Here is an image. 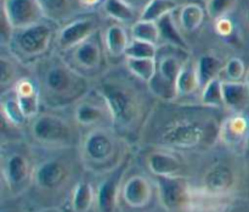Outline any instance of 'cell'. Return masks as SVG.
<instances>
[{
  "label": "cell",
  "instance_id": "1",
  "mask_svg": "<svg viewBox=\"0 0 249 212\" xmlns=\"http://www.w3.org/2000/svg\"><path fill=\"white\" fill-rule=\"evenodd\" d=\"M89 80L63 60L50 61L41 72L40 95L48 106L65 107L79 102L89 93Z\"/></svg>",
  "mask_w": 249,
  "mask_h": 212
},
{
  "label": "cell",
  "instance_id": "2",
  "mask_svg": "<svg viewBox=\"0 0 249 212\" xmlns=\"http://www.w3.org/2000/svg\"><path fill=\"white\" fill-rule=\"evenodd\" d=\"M220 124L213 118L199 116L175 117L162 127L160 133V145L177 150H194L211 145L219 138Z\"/></svg>",
  "mask_w": 249,
  "mask_h": 212
},
{
  "label": "cell",
  "instance_id": "3",
  "mask_svg": "<svg viewBox=\"0 0 249 212\" xmlns=\"http://www.w3.org/2000/svg\"><path fill=\"white\" fill-rule=\"evenodd\" d=\"M96 93L106 102L112 124L122 131H129L139 123L142 112L140 97L130 85L117 80H105Z\"/></svg>",
  "mask_w": 249,
  "mask_h": 212
},
{
  "label": "cell",
  "instance_id": "4",
  "mask_svg": "<svg viewBox=\"0 0 249 212\" xmlns=\"http://www.w3.org/2000/svg\"><path fill=\"white\" fill-rule=\"evenodd\" d=\"M121 143L113 132L96 127L84 136L82 158L85 166L94 172H111L125 157H121Z\"/></svg>",
  "mask_w": 249,
  "mask_h": 212
},
{
  "label": "cell",
  "instance_id": "5",
  "mask_svg": "<svg viewBox=\"0 0 249 212\" xmlns=\"http://www.w3.org/2000/svg\"><path fill=\"white\" fill-rule=\"evenodd\" d=\"M15 32L9 43L10 51L22 63H32L45 55L53 39V26L45 21Z\"/></svg>",
  "mask_w": 249,
  "mask_h": 212
},
{
  "label": "cell",
  "instance_id": "6",
  "mask_svg": "<svg viewBox=\"0 0 249 212\" xmlns=\"http://www.w3.org/2000/svg\"><path fill=\"white\" fill-rule=\"evenodd\" d=\"M31 134L36 143L53 148H65L75 141L72 124L53 114H39L32 119Z\"/></svg>",
  "mask_w": 249,
  "mask_h": 212
},
{
  "label": "cell",
  "instance_id": "7",
  "mask_svg": "<svg viewBox=\"0 0 249 212\" xmlns=\"http://www.w3.org/2000/svg\"><path fill=\"white\" fill-rule=\"evenodd\" d=\"M158 196L162 206L169 212H180L190 207L192 189L182 175L156 177Z\"/></svg>",
  "mask_w": 249,
  "mask_h": 212
},
{
  "label": "cell",
  "instance_id": "8",
  "mask_svg": "<svg viewBox=\"0 0 249 212\" xmlns=\"http://www.w3.org/2000/svg\"><path fill=\"white\" fill-rule=\"evenodd\" d=\"M2 16L15 31H18L44 21L46 15L40 0H4Z\"/></svg>",
  "mask_w": 249,
  "mask_h": 212
},
{
  "label": "cell",
  "instance_id": "9",
  "mask_svg": "<svg viewBox=\"0 0 249 212\" xmlns=\"http://www.w3.org/2000/svg\"><path fill=\"white\" fill-rule=\"evenodd\" d=\"M1 172L2 179L9 192L18 194L26 189L29 180L33 179L34 171L32 170L31 162L24 154L11 151L2 156Z\"/></svg>",
  "mask_w": 249,
  "mask_h": 212
},
{
  "label": "cell",
  "instance_id": "10",
  "mask_svg": "<svg viewBox=\"0 0 249 212\" xmlns=\"http://www.w3.org/2000/svg\"><path fill=\"white\" fill-rule=\"evenodd\" d=\"M128 166L129 158L125 157L114 170L111 171L108 177L100 183L96 193V204L101 212H114L116 210L121 183Z\"/></svg>",
  "mask_w": 249,
  "mask_h": 212
},
{
  "label": "cell",
  "instance_id": "11",
  "mask_svg": "<svg viewBox=\"0 0 249 212\" xmlns=\"http://www.w3.org/2000/svg\"><path fill=\"white\" fill-rule=\"evenodd\" d=\"M219 139L233 151L248 150L249 119L242 114L228 117L220 123Z\"/></svg>",
  "mask_w": 249,
  "mask_h": 212
},
{
  "label": "cell",
  "instance_id": "12",
  "mask_svg": "<svg viewBox=\"0 0 249 212\" xmlns=\"http://www.w3.org/2000/svg\"><path fill=\"white\" fill-rule=\"evenodd\" d=\"M236 184V174L226 163L213 165L203 175L202 190L216 197L228 196Z\"/></svg>",
  "mask_w": 249,
  "mask_h": 212
},
{
  "label": "cell",
  "instance_id": "13",
  "mask_svg": "<svg viewBox=\"0 0 249 212\" xmlns=\"http://www.w3.org/2000/svg\"><path fill=\"white\" fill-rule=\"evenodd\" d=\"M71 51H72V63H68L83 75L85 72H95L104 63L102 46L100 41L94 38V36Z\"/></svg>",
  "mask_w": 249,
  "mask_h": 212
},
{
  "label": "cell",
  "instance_id": "14",
  "mask_svg": "<svg viewBox=\"0 0 249 212\" xmlns=\"http://www.w3.org/2000/svg\"><path fill=\"white\" fill-rule=\"evenodd\" d=\"M68 178L67 166L58 160L41 162L34 170L33 180L43 190H56L62 187Z\"/></svg>",
  "mask_w": 249,
  "mask_h": 212
},
{
  "label": "cell",
  "instance_id": "15",
  "mask_svg": "<svg viewBox=\"0 0 249 212\" xmlns=\"http://www.w3.org/2000/svg\"><path fill=\"white\" fill-rule=\"evenodd\" d=\"M96 24L92 19H78L63 27L58 33L57 43L62 50H72L94 36Z\"/></svg>",
  "mask_w": 249,
  "mask_h": 212
},
{
  "label": "cell",
  "instance_id": "16",
  "mask_svg": "<svg viewBox=\"0 0 249 212\" xmlns=\"http://www.w3.org/2000/svg\"><path fill=\"white\" fill-rule=\"evenodd\" d=\"M122 196L125 204L133 209H141L150 204L152 199V185L142 175H133L124 183Z\"/></svg>",
  "mask_w": 249,
  "mask_h": 212
},
{
  "label": "cell",
  "instance_id": "17",
  "mask_svg": "<svg viewBox=\"0 0 249 212\" xmlns=\"http://www.w3.org/2000/svg\"><path fill=\"white\" fill-rule=\"evenodd\" d=\"M14 89L16 93L17 101H18L24 116L31 122L32 119L38 116L39 111H40V89L28 78H21L14 85Z\"/></svg>",
  "mask_w": 249,
  "mask_h": 212
},
{
  "label": "cell",
  "instance_id": "18",
  "mask_svg": "<svg viewBox=\"0 0 249 212\" xmlns=\"http://www.w3.org/2000/svg\"><path fill=\"white\" fill-rule=\"evenodd\" d=\"M85 97L77 102L74 110V118L78 124L84 127H92L101 124L102 122L106 121L107 117L111 118L108 107L102 97L100 104H97L95 100H85Z\"/></svg>",
  "mask_w": 249,
  "mask_h": 212
},
{
  "label": "cell",
  "instance_id": "19",
  "mask_svg": "<svg viewBox=\"0 0 249 212\" xmlns=\"http://www.w3.org/2000/svg\"><path fill=\"white\" fill-rule=\"evenodd\" d=\"M148 170L155 177L181 175L182 163L175 155L165 151H155L147 157Z\"/></svg>",
  "mask_w": 249,
  "mask_h": 212
},
{
  "label": "cell",
  "instance_id": "20",
  "mask_svg": "<svg viewBox=\"0 0 249 212\" xmlns=\"http://www.w3.org/2000/svg\"><path fill=\"white\" fill-rule=\"evenodd\" d=\"M224 104L235 114H242L249 106V88L242 82H223Z\"/></svg>",
  "mask_w": 249,
  "mask_h": 212
},
{
  "label": "cell",
  "instance_id": "21",
  "mask_svg": "<svg viewBox=\"0 0 249 212\" xmlns=\"http://www.w3.org/2000/svg\"><path fill=\"white\" fill-rule=\"evenodd\" d=\"M0 106H1L2 119L6 123L12 124L16 128H19V127L24 126V124L29 122L27 117L24 116L18 101H17V96L14 87L2 92L1 105Z\"/></svg>",
  "mask_w": 249,
  "mask_h": 212
},
{
  "label": "cell",
  "instance_id": "22",
  "mask_svg": "<svg viewBox=\"0 0 249 212\" xmlns=\"http://www.w3.org/2000/svg\"><path fill=\"white\" fill-rule=\"evenodd\" d=\"M224 66H225V63L218 56L212 55V54L202 55L196 63L197 76H198L201 88L206 87L212 80L220 78Z\"/></svg>",
  "mask_w": 249,
  "mask_h": 212
},
{
  "label": "cell",
  "instance_id": "23",
  "mask_svg": "<svg viewBox=\"0 0 249 212\" xmlns=\"http://www.w3.org/2000/svg\"><path fill=\"white\" fill-rule=\"evenodd\" d=\"M157 24L158 28H160V39L164 40L165 44L175 46V48H179L185 51L189 50V44H187L185 37L182 36L181 32L178 28L177 23L174 21V17H173V12L158 19Z\"/></svg>",
  "mask_w": 249,
  "mask_h": 212
},
{
  "label": "cell",
  "instance_id": "24",
  "mask_svg": "<svg viewBox=\"0 0 249 212\" xmlns=\"http://www.w3.org/2000/svg\"><path fill=\"white\" fill-rule=\"evenodd\" d=\"M130 40L125 29L119 24H112L105 34V46L112 58L125 56Z\"/></svg>",
  "mask_w": 249,
  "mask_h": 212
},
{
  "label": "cell",
  "instance_id": "25",
  "mask_svg": "<svg viewBox=\"0 0 249 212\" xmlns=\"http://www.w3.org/2000/svg\"><path fill=\"white\" fill-rule=\"evenodd\" d=\"M95 201H96V194L90 183L82 180L75 184L71 197V206L73 212H89Z\"/></svg>",
  "mask_w": 249,
  "mask_h": 212
},
{
  "label": "cell",
  "instance_id": "26",
  "mask_svg": "<svg viewBox=\"0 0 249 212\" xmlns=\"http://www.w3.org/2000/svg\"><path fill=\"white\" fill-rule=\"evenodd\" d=\"M201 88L198 76H197L196 65L185 63L177 79L178 96H189L195 94Z\"/></svg>",
  "mask_w": 249,
  "mask_h": 212
},
{
  "label": "cell",
  "instance_id": "27",
  "mask_svg": "<svg viewBox=\"0 0 249 212\" xmlns=\"http://www.w3.org/2000/svg\"><path fill=\"white\" fill-rule=\"evenodd\" d=\"M180 24L186 32H195L202 26L204 21L203 7L196 2H189L180 10Z\"/></svg>",
  "mask_w": 249,
  "mask_h": 212
},
{
  "label": "cell",
  "instance_id": "28",
  "mask_svg": "<svg viewBox=\"0 0 249 212\" xmlns=\"http://www.w3.org/2000/svg\"><path fill=\"white\" fill-rule=\"evenodd\" d=\"M177 7L175 0H150L141 11L139 19L157 22L165 15L174 12Z\"/></svg>",
  "mask_w": 249,
  "mask_h": 212
},
{
  "label": "cell",
  "instance_id": "29",
  "mask_svg": "<svg viewBox=\"0 0 249 212\" xmlns=\"http://www.w3.org/2000/svg\"><path fill=\"white\" fill-rule=\"evenodd\" d=\"M126 68L142 82L148 83L157 72L156 58H125Z\"/></svg>",
  "mask_w": 249,
  "mask_h": 212
},
{
  "label": "cell",
  "instance_id": "30",
  "mask_svg": "<svg viewBox=\"0 0 249 212\" xmlns=\"http://www.w3.org/2000/svg\"><path fill=\"white\" fill-rule=\"evenodd\" d=\"M105 10L109 17L122 23H130L136 19L135 7L125 0H106Z\"/></svg>",
  "mask_w": 249,
  "mask_h": 212
},
{
  "label": "cell",
  "instance_id": "31",
  "mask_svg": "<svg viewBox=\"0 0 249 212\" xmlns=\"http://www.w3.org/2000/svg\"><path fill=\"white\" fill-rule=\"evenodd\" d=\"M131 37L136 40L147 41V43H152L157 45L160 39L157 22L138 19V21L134 22L133 27H131Z\"/></svg>",
  "mask_w": 249,
  "mask_h": 212
},
{
  "label": "cell",
  "instance_id": "32",
  "mask_svg": "<svg viewBox=\"0 0 249 212\" xmlns=\"http://www.w3.org/2000/svg\"><path fill=\"white\" fill-rule=\"evenodd\" d=\"M201 101L206 107L212 109H220L225 107L224 104V93H223V80L220 78L212 80L211 83L202 88Z\"/></svg>",
  "mask_w": 249,
  "mask_h": 212
},
{
  "label": "cell",
  "instance_id": "33",
  "mask_svg": "<svg viewBox=\"0 0 249 212\" xmlns=\"http://www.w3.org/2000/svg\"><path fill=\"white\" fill-rule=\"evenodd\" d=\"M147 87L148 90L152 93V95H155L158 99L163 100V101H173V100L178 97L177 85L167 82L162 77H160L157 73L147 83Z\"/></svg>",
  "mask_w": 249,
  "mask_h": 212
},
{
  "label": "cell",
  "instance_id": "34",
  "mask_svg": "<svg viewBox=\"0 0 249 212\" xmlns=\"http://www.w3.org/2000/svg\"><path fill=\"white\" fill-rule=\"evenodd\" d=\"M158 54V48L156 44L147 43V41L130 40L128 49H126L125 58H156Z\"/></svg>",
  "mask_w": 249,
  "mask_h": 212
},
{
  "label": "cell",
  "instance_id": "35",
  "mask_svg": "<svg viewBox=\"0 0 249 212\" xmlns=\"http://www.w3.org/2000/svg\"><path fill=\"white\" fill-rule=\"evenodd\" d=\"M221 75L225 76V82H242L247 75L245 61L240 58H231L224 66Z\"/></svg>",
  "mask_w": 249,
  "mask_h": 212
},
{
  "label": "cell",
  "instance_id": "36",
  "mask_svg": "<svg viewBox=\"0 0 249 212\" xmlns=\"http://www.w3.org/2000/svg\"><path fill=\"white\" fill-rule=\"evenodd\" d=\"M237 1L238 0H208L206 6L207 14L214 21L223 19L235 9Z\"/></svg>",
  "mask_w": 249,
  "mask_h": 212
},
{
  "label": "cell",
  "instance_id": "37",
  "mask_svg": "<svg viewBox=\"0 0 249 212\" xmlns=\"http://www.w3.org/2000/svg\"><path fill=\"white\" fill-rule=\"evenodd\" d=\"M0 65H1V77H0V83H1L2 92H4L5 88L9 87L10 89V85H15L19 79L16 78V67H15V65L11 62V60H10L9 58L2 55Z\"/></svg>",
  "mask_w": 249,
  "mask_h": 212
},
{
  "label": "cell",
  "instance_id": "38",
  "mask_svg": "<svg viewBox=\"0 0 249 212\" xmlns=\"http://www.w3.org/2000/svg\"><path fill=\"white\" fill-rule=\"evenodd\" d=\"M46 16L53 19L65 16L70 9V0H40Z\"/></svg>",
  "mask_w": 249,
  "mask_h": 212
},
{
  "label": "cell",
  "instance_id": "39",
  "mask_svg": "<svg viewBox=\"0 0 249 212\" xmlns=\"http://www.w3.org/2000/svg\"><path fill=\"white\" fill-rule=\"evenodd\" d=\"M215 29L220 36L229 37L233 32V23L226 17H223V19H219L215 21Z\"/></svg>",
  "mask_w": 249,
  "mask_h": 212
},
{
  "label": "cell",
  "instance_id": "40",
  "mask_svg": "<svg viewBox=\"0 0 249 212\" xmlns=\"http://www.w3.org/2000/svg\"><path fill=\"white\" fill-rule=\"evenodd\" d=\"M102 1L104 0H78V2L84 7H95L101 4Z\"/></svg>",
  "mask_w": 249,
  "mask_h": 212
},
{
  "label": "cell",
  "instance_id": "41",
  "mask_svg": "<svg viewBox=\"0 0 249 212\" xmlns=\"http://www.w3.org/2000/svg\"><path fill=\"white\" fill-rule=\"evenodd\" d=\"M125 1H128L130 5H133L134 7L142 6V9H143V7H145V5L147 4L150 0H125Z\"/></svg>",
  "mask_w": 249,
  "mask_h": 212
},
{
  "label": "cell",
  "instance_id": "42",
  "mask_svg": "<svg viewBox=\"0 0 249 212\" xmlns=\"http://www.w3.org/2000/svg\"><path fill=\"white\" fill-rule=\"evenodd\" d=\"M245 82L247 83V85H248V88H249V68H248V70H247V75H246Z\"/></svg>",
  "mask_w": 249,
  "mask_h": 212
},
{
  "label": "cell",
  "instance_id": "43",
  "mask_svg": "<svg viewBox=\"0 0 249 212\" xmlns=\"http://www.w3.org/2000/svg\"><path fill=\"white\" fill-rule=\"evenodd\" d=\"M40 212H61V211H58V210H45V211H40Z\"/></svg>",
  "mask_w": 249,
  "mask_h": 212
},
{
  "label": "cell",
  "instance_id": "44",
  "mask_svg": "<svg viewBox=\"0 0 249 212\" xmlns=\"http://www.w3.org/2000/svg\"><path fill=\"white\" fill-rule=\"evenodd\" d=\"M246 17H247V21H248V23H249V9L247 10V15H246Z\"/></svg>",
  "mask_w": 249,
  "mask_h": 212
},
{
  "label": "cell",
  "instance_id": "45",
  "mask_svg": "<svg viewBox=\"0 0 249 212\" xmlns=\"http://www.w3.org/2000/svg\"><path fill=\"white\" fill-rule=\"evenodd\" d=\"M1 212H15V211H12V210H2Z\"/></svg>",
  "mask_w": 249,
  "mask_h": 212
},
{
  "label": "cell",
  "instance_id": "46",
  "mask_svg": "<svg viewBox=\"0 0 249 212\" xmlns=\"http://www.w3.org/2000/svg\"><path fill=\"white\" fill-rule=\"evenodd\" d=\"M247 151H249V144H248V150Z\"/></svg>",
  "mask_w": 249,
  "mask_h": 212
}]
</instances>
